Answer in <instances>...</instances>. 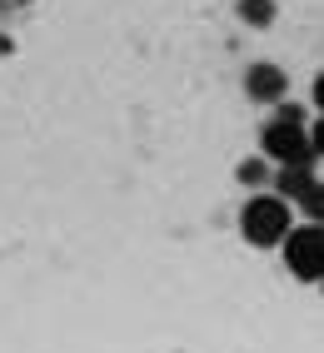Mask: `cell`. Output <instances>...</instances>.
<instances>
[{"instance_id":"obj_1","label":"cell","mask_w":324,"mask_h":353,"mask_svg":"<svg viewBox=\"0 0 324 353\" xmlns=\"http://www.w3.org/2000/svg\"><path fill=\"white\" fill-rule=\"evenodd\" d=\"M294 229V214H289V199L285 194H249L245 199V209H240V234L249 244H260V249H269V244H285V234Z\"/></svg>"},{"instance_id":"obj_2","label":"cell","mask_w":324,"mask_h":353,"mask_svg":"<svg viewBox=\"0 0 324 353\" xmlns=\"http://www.w3.org/2000/svg\"><path fill=\"white\" fill-rule=\"evenodd\" d=\"M285 269L294 279H324V224H299L285 234Z\"/></svg>"},{"instance_id":"obj_3","label":"cell","mask_w":324,"mask_h":353,"mask_svg":"<svg viewBox=\"0 0 324 353\" xmlns=\"http://www.w3.org/2000/svg\"><path fill=\"white\" fill-rule=\"evenodd\" d=\"M260 150H265V159H274V164H309L314 159V145H309V130L305 125H289V120H274L265 125V134H260Z\"/></svg>"},{"instance_id":"obj_4","label":"cell","mask_w":324,"mask_h":353,"mask_svg":"<svg viewBox=\"0 0 324 353\" xmlns=\"http://www.w3.org/2000/svg\"><path fill=\"white\" fill-rule=\"evenodd\" d=\"M245 90H249V100H265V105H280L285 100V70L280 65H249V75H245Z\"/></svg>"},{"instance_id":"obj_5","label":"cell","mask_w":324,"mask_h":353,"mask_svg":"<svg viewBox=\"0 0 324 353\" xmlns=\"http://www.w3.org/2000/svg\"><path fill=\"white\" fill-rule=\"evenodd\" d=\"M309 184H314V170H309V164H285V170L274 174V194H285L289 204H299V194H305Z\"/></svg>"},{"instance_id":"obj_6","label":"cell","mask_w":324,"mask_h":353,"mask_svg":"<svg viewBox=\"0 0 324 353\" xmlns=\"http://www.w3.org/2000/svg\"><path fill=\"white\" fill-rule=\"evenodd\" d=\"M299 214L305 219H314V224H324V179H314L305 194H299Z\"/></svg>"},{"instance_id":"obj_7","label":"cell","mask_w":324,"mask_h":353,"mask_svg":"<svg viewBox=\"0 0 324 353\" xmlns=\"http://www.w3.org/2000/svg\"><path fill=\"white\" fill-rule=\"evenodd\" d=\"M240 20L245 26H269L274 20V0H240Z\"/></svg>"},{"instance_id":"obj_8","label":"cell","mask_w":324,"mask_h":353,"mask_svg":"<svg viewBox=\"0 0 324 353\" xmlns=\"http://www.w3.org/2000/svg\"><path fill=\"white\" fill-rule=\"evenodd\" d=\"M240 179L249 184V190H265V179H269L265 159H245V164H240Z\"/></svg>"},{"instance_id":"obj_9","label":"cell","mask_w":324,"mask_h":353,"mask_svg":"<svg viewBox=\"0 0 324 353\" xmlns=\"http://www.w3.org/2000/svg\"><path fill=\"white\" fill-rule=\"evenodd\" d=\"M280 120H289V125H305V110H299V105H289V100H280Z\"/></svg>"},{"instance_id":"obj_10","label":"cell","mask_w":324,"mask_h":353,"mask_svg":"<svg viewBox=\"0 0 324 353\" xmlns=\"http://www.w3.org/2000/svg\"><path fill=\"white\" fill-rule=\"evenodd\" d=\"M309 145H314V154H324V114H319V125L309 130Z\"/></svg>"},{"instance_id":"obj_11","label":"cell","mask_w":324,"mask_h":353,"mask_svg":"<svg viewBox=\"0 0 324 353\" xmlns=\"http://www.w3.org/2000/svg\"><path fill=\"white\" fill-rule=\"evenodd\" d=\"M314 105H319V114H324V75L314 80Z\"/></svg>"},{"instance_id":"obj_12","label":"cell","mask_w":324,"mask_h":353,"mask_svg":"<svg viewBox=\"0 0 324 353\" xmlns=\"http://www.w3.org/2000/svg\"><path fill=\"white\" fill-rule=\"evenodd\" d=\"M319 284H324V279H319Z\"/></svg>"}]
</instances>
